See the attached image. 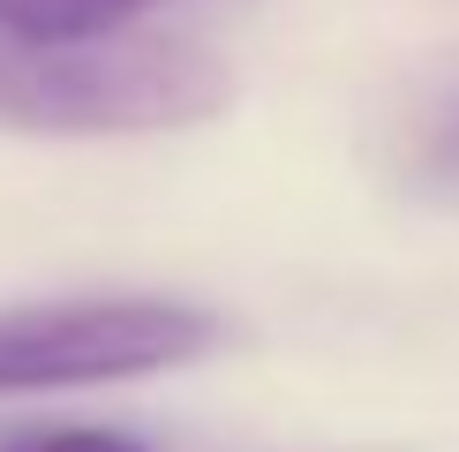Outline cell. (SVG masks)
Listing matches in <instances>:
<instances>
[{
  "mask_svg": "<svg viewBox=\"0 0 459 452\" xmlns=\"http://www.w3.org/2000/svg\"><path fill=\"white\" fill-rule=\"evenodd\" d=\"M234 91L219 53L181 38H113V46L38 53L0 38V128L46 136H151L212 121Z\"/></svg>",
  "mask_w": 459,
  "mask_h": 452,
  "instance_id": "1",
  "label": "cell"
},
{
  "mask_svg": "<svg viewBox=\"0 0 459 452\" xmlns=\"http://www.w3.org/2000/svg\"><path fill=\"white\" fill-rule=\"evenodd\" d=\"M219 347V317L174 294H75L0 309V400L128 385Z\"/></svg>",
  "mask_w": 459,
  "mask_h": 452,
  "instance_id": "2",
  "label": "cell"
},
{
  "mask_svg": "<svg viewBox=\"0 0 459 452\" xmlns=\"http://www.w3.org/2000/svg\"><path fill=\"white\" fill-rule=\"evenodd\" d=\"M159 0H0V38L38 53H75V46H113L136 15Z\"/></svg>",
  "mask_w": 459,
  "mask_h": 452,
  "instance_id": "3",
  "label": "cell"
},
{
  "mask_svg": "<svg viewBox=\"0 0 459 452\" xmlns=\"http://www.w3.org/2000/svg\"><path fill=\"white\" fill-rule=\"evenodd\" d=\"M407 174L429 196H459V75L445 91H429V106L407 128Z\"/></svg>",
  "mask_w": 459,
  "mask_h": 452,
  "instance_id": "4",
  "label": "cell"
},
{
  "mask_svg": "<svg viewBox=\"0 0 459 452\" xmlns=\"http://www.w3.org/2000/svg\"><path fill=\"white\" fill-rule=\"evenodd\" d=\"M0 452H151V445L128 438V430H106V422H46V430L0 438Z\"/></svg>",
  "mask_w": 459,
  "mask_h": 452,
  "instance_id": "5",
  "label": "cell"
}]
</instances>
